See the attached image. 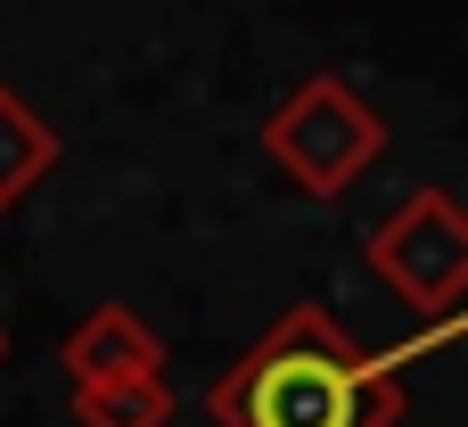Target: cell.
<instances>
[{
  "instance_id": "cell-1",
  "label": "cell",
  "mask_w": 468,
  "mask_h": 427,
  "mask_svg": "<svg viewBox=\"0 0 468 427\" xmlns=\"http://www.w3.org/2000/svg\"><path fill=\"white\" fill-rule=\"evenodd\" d=\"M222 420L230 427H378L387 420V379L321 313H288L280 337L230 370Z\"/></svg>"
}]
</instances>
